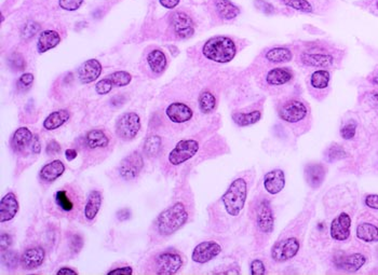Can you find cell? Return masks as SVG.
<instances>
[{
    "instance_id": "cell-1",
    "label": "cell",
    "mask_w": 378,
    "mask_h": 275,
    "mask_svg": "<svg viewBox=\"0 0 378 275\" xmlns=\"http://www.w3.org/2000/svg\"><path fill=\"white\" fill-rule=\"evenodd\" d=\"M202 53L207 60L224 64L233 60L237 53V48L230 38L217 36L211 38L204 43Z\"/></svg>"
},
{
    "instance_id": "cell-2",
    "label": "cell",
    "mask_w": 378,
    "mask_h": 275,
    "mask_svg": "<svg viewBox=\"0 0 378 275\" xmlns=\"http://www.w3.org/2000/svg\"><path fill=\"white\" fill-rule=\"evenodd\" d=\"M188 213L183 203H175L167 208L157 218L156 227L161 235H171L186 223Z\"/></svg>"
},
{
    "instance_id": "cell-3",
    "label": "cell",
    "mask_w": 378,
    "mask_h": 275,
    "mask_svg": "<svg viewBox=\"0 0 378 275\" xmlns=\"http://www.w3.org/2000/svg\"><path fill=\"white\" fill-rule=\"evenodd\" d=\"M248 195V186L242 178L235 179L224 193L222 201L226 212L230 216H238L244 207Z\"/></svg>"
},
{
    "instance_id": "cell-4",
    "label": "cell",
    "mask_w": 378,
    "mask_h": 275,
    "mask_svg": "<svg viewBox=\"0 0 378 275\" xmlns=\"http://www.w3.org/2000/svg\"><path fill=\"white\" fill-rule=\"evenodd\" d=\"M199 150V143L195 139H183L178 141L175 148L169 155V162L172 165H181L191 160Z\"/></svg>"
},
{
    "instance_id": "cell-5",
    "label": "cell",
    "mask_w": 378,
    "mask_h": 275,
    "mask_svg": "<svg viewBox=\"0 0 378 275\" xmlns=\"http://www.w3.org/2000/svg\"><path fill=\"white\" fill-rule=\"evenodd\" d=\"M140 130V119L135 112H128L122 115L116 124L117 135L124 140H131L136 137Z\"/></svg>"
},
{
    "instance_id": "cell-6",
    "label": "cell",
    "mask_w": 378,
    "mask_h": 275,
    "mask_svg": "<svg viewBox=\"0 0 378 275\" xmlns=\"http://www.w3.org/2000/svg\"><path fill=\"white\" fill-rule=\"evenodd\" d=\"M144 166V159L138 151L130 154L121 161L119 165V175L125 180H132L138 176Z\"/></svg>"
},
{
    "instance_id": "cell-7",
    "label": "cell",
    "mask_w": 378,
    "mask_h": 275,
    "mask_svg": "<svg viewBox=\"0 0 378 275\" xmlns=\"http://www.w3.org/2000/svg\"><path fill=\"white\" fill-rule=\"evenodd\" d=\"M299 242L295 238H288L282 240L271 248V257L275 261L283 262L294 258L299 251Z\"/></svg>"
},
{
    "instance_id": "cell-8",
    "label": "cell",
    "mask_w": 378,
    "mask_h": 275,
    "mask_svg": "<svg viewBox=\"0 0 378 275\" xmlns=\"http://www.w3.org/2000/svg\"><path fill=\"white\" fill-rule=\"evenodd\" d=\"M308 110L304 103L299 101H290L279 110V117L288 123H296L304 120L307 116Z\"/></svg>"
},
{
    "instance_id": "cell-9",
    "label": "cell",
    "mask_w": 378,
    "mask_h": 275,
    "mask_svg": "<svg viewBox=\"0 0 378 275\" xmlns=\"http://www.w3.org/2000/svg\"><path fill=\"white\" fill-rule=\"evenodd\" d=\"M183 260L181 256L176 253H163L160 254L156 259L157 273L162 275L175 274L182 268Z\"/></svg>"
},
{
    "instance_id": "cell-10",
    "label": "cell",
    "mask_w": 378,
    "mask_h": 275,
    "mask_svg": "<svg viewBox=\"0 0 378 275\" xmlns=\"http://www.w3.org/2000/svg\"><path fill=\"white\" fill-rule=\"evenodd\" d=\"M222 252V247L219 243L214 241L202 242L198 244L192 255V258L197 263H206L214 259Z\"/></svg>"
},
{
    "instance_id": "cell-11",
    "label": "cell",
    "mask_w": 378,
    "mask_h": 275,
    "mask_svg": "<svg viewBox=\"0 0 378 275\" xmlns=\"http://www.w3.org/2000/svg\"><path fill=\"white\" fill-rule=\"evenodd\" d=\"M171 25L175 35L182 39H187L195 33L192 17L184 12H175L171 17Z\"/></svg>"
},
{
    "instance_id": "cell-12",
    "label": "cell",
    "mask_w": 378,
    "mask_h": 275,
    "mask_svg": "<svg viewBox=\"0 0 378 275\" xmlns=\"http://www.w3.org/2000/svg\"><path fill=\"white\" fill-rule=\"evenodd\" d=\"M351 218L348 214H339L330 223V236L335 241H346L350 235Z\"/></svg>"
},
{
    "instance_id": "cell-13",
    "label": "cell",
    "mask_w": 378,
    "mask_h": 275,
    "mask_svg": "<svg viewBox=\"0 0 378 275\" xmlns=\"http://www.w3.org/2000/svg\"><path fill=\"white\" fill-rule=\"evenodd\" d=\"M256 222L258 229L263 233H271L275 226V218L271 211V207L268 201L263 200L256 211Z\"/></svg>"
},
{
    "instance_id": "cell-14",
    "label": "cell",
    "mask_w": 378,
    "mask_h": 275,
    "mask_svg": "<svg viewBox=\"0 0 378 275\" xmlns=\"http://www.w3.org/2000/svg\"><path fill=\"white\" fill-rule=\"evenodd\" d=\"M264 187L270 194H278L286 187V174L282 169H273L265 175Z\"/></svg>"
},
{
    "instance_id": "cell-15",
    "label": "cell",
    "mask_w": 378,
    "mask_h": 275,
    "mask_svg": "<svg viewBox=\"0 0 378 275\" xmlns=\"http://www.w3.org/2000/svg\"><path fill=\"white\" fill-rule=\"evenodd\" d=\"M102 72V65L98 60H88L81 64L78 69V78L80 79L81 83H91L96 81Z\"/></svg>"
},
{
    "instance_id": "cell-16",
    "label": "cell",
    "mask_w": 378,
    "mask_h": 275,
    "mask_svg": "<svg viewBox=\"0 0 378 275\" xmlns=\"http://www.w3.org/2000/svg\"><path fill=\"white\" fill-rule=\"evenodd\" d=\"M366 262V258L360 253L352 254L349 256H344V257L337 258L335 260L336 268L339 270H344L346 272H357L360 270Z\"/></svg>"
},
{
    "instance_id": "cell-17",
    "label": "cell",
    "mask_w": 378,
    "mask_h": 275,
    "mask_svg": "<svg viewBox=\"0 0 378 275\" xmlns=\"http://www.w3.org/2000/svg\"><path fill=\"white\" fill-rule=\"evenodd\" d=\"M300 62L311 66V67H319V68H326L334 64L333 55L328 53H309L304 52L300 54Z\"/></svg>"
},
{
    "instance_id": "cell-18",
    "label": "cell",
    "mask_w": 378,
    "mask_h": 275,
    "mask_svg": "<svg viewBox=\"0 0 378 275\" xmlns=\"http://www.w3.org/2000/svg\"><path fill=\"white\" fill-rule=\"evenodd\" d=\"M45 258V253L42 247L28 248L24 252L21 257V263L26 270H34L39 268L43 263Z\"/></svg>"
},
{
    "instance_id": "cell-19",
    "label": "cell",
    "mask_w": 378,
    "mask_h": 275,
    "mask_svg": "<svg viewBox=\"0 0 378 275\" xmlns=\"http://www.w3.org/2000/svg\"><path fill=\"white\" fill-rule=\"evenodd\" d=\"M18 212V202L14 193L9 192L0 202V221L6 222L13 219Z\"/></svg>"
},
{
    "instance_id": "cell-20",
    "label": "cell",
    "mask_w": 378,
    "mask_h": 275,
    "mask_svg": "<svg viewBox=\"0 0 378 275\" xmlns=\"http://www.w3.org/2000/svg\"><path fill=\"white\" fill-rule=\"evenodd\" d=\"M192 108L183 103H173L167 108V116L174 123H184L193 118Z\"/></svg>"
},
{
    "instance_id": "cell-21",
    "label": "cell",
    "mask_w": 378,
    "mask_h": 275,
    "mask_svg": "<svg viewBox=\"0 0 378 275\" xmlns=\"http://www.w3.org/2000/svg\"><path fill=\"white\" fill-rule=\"evenodd\" d=\"M65 172V165L60 160H54L52 162L45 164L40 170V178L43 182L52 183L58 179Z\"/></svg>"
},
{
    "instance_id": "cell-22",
    "label": "cell",
    "mask_w": 378,
    "mask_h": 275,
    "mask_svg": "<svg viewBox=\"0 0 378 275\" xmlns=\"http://www.w3.org/2000/svg\"><path fill=\"white\" fill-rule=\"evenodd\" d=\"M61 42V37L59 33L54 31H44L40 34L39 38H38L37 42V49L39 53H44L49 51Z\"/></svg>"
},
{
    "instance_id": "cell-23",
    "label": "cell",
    "mask_w": 378,
    "mask_h": 275,
    "mask_svg": "<svg viewBox=\"0 0 378 275\" xmlns=\"http://www.w3.org/2000/svg\"><path fill=\"white\" fill-rule=\"evenodd\" d=\"M33 133L27 128H20L15 131L11 139V146L16 153H21L33 141Z\"/></svg>"
},
{
    "instance_id": "cell-24",
    "label": "cell",
    "mask_w": 378,
    "mask_h": 275,
    "mask_svg": "<svg viewBox=\"0 0 378 275\" xmlns=\"http://www.w3.org/2000/svg\"><path fill=\"white\" fill-rule=\"evenodd\" d=\"M293 79V72L289 68H273L266 74V82L269 85H283Z\"/></svg>"
},
{
    "instance_id": "cell-25",
    "label": "cell",
    "mask_w": 378,
    "mask_h": 275,
    "mask_svg": "<svg viewBox=\"0 0 378 275\" xmlns=\"http://www.w3.org/2000/svg\"><path fill=\"white\" fill-rule=\"evenodd\" d=\"M102 206V194L100 191H91L86 206H84V216L88 220H93L97 217Z\"/></svg>"
},
{
    "instance_id": "cell-26",
    "label": "cell",
    "mask_w": 378,
    "mask_h": 275,
    "mask_svg": "<svg viewBox=\"0 0 378 275\" xmlns=\"http://www.w3.org/2000/svg\"><path fill=\"white\" fill-rule=\"evenodd\" d=\"M69 119V112L65 109H61L58 111H54L46 117L43 122V128L48 131H53L61 128L64 123H66Z\"/></svg>"
},
{
    "instance_id": "cell-27",
    "label": "cell",
    "mask_w": 378,
    "mask_h": 275,
    "mask_svg": "<svg viewBox=\"0 0 378 275\" xmlns=\"http://www.w3.org/2000/svg\"><path fill=\"white\" fill-rule=\"evenodd\" d=\"M215 9L223 20H232L240 13L238 7H235L229 0H215Z\"/></svg>"
},
{
    "instance_id": "cell-28",
    "label": "cell",
    "mask_w": 378,
    "mask_h": 275,
    "mask_svg": "<svg viewBox=\"0 0 378 275\" xmlns=\"http://www.w3.org/2000/svg\"><path fill=\"white\" fill-rule=\"evenodd\" d=\"M325 175V170L322 165L311 164L307 165L305 168V176L309 186L317 188L322 184Z\"/></svg>"
},
{
    "instance_id": "cell-29",
    "label": "cell",
    "mask_w": 378,
    "mask_h": 275,
    "mask_svg": "<svg viewBox=\"0 0 378 275\" xmlns=\"http://www.w3.org/2000/svg\"><path fill=\"white\" fill-rule=\"evenodd\" d=\"M357 236L363 242H378V227L368 222H363L357 228Z\"/></svg>"
},
{
    "instance_id": "cell-30",
    "label": "cell",
    "mask_w": 378,
    "mask_h": 275,
    "mask_svg": "<svg viewBox=\"0 0 378 275\" xmlns=\"http://www.w3.org/2000/svg\"><path fill=\"white\" fill-rule=\"evenodd\" d=\"M147 63L155 73H161L167 67V58L162 51L154 50L148 54Z\"/></svg>"
},
{
    "instance_id": "cell-31",
    "label": "cell",
    "mask_w": 378,
    "mask_h": 275,
    "mask_svg": "<svg viewBox=\"0 0 378 275\" xmlns=\"http://www.w3.org/2000/svg\"><path fill=\"white\" fill-rule=\"evenodd\" d=\"M86 144L91 149L105 148L109 144V139L103 131L92 130L86 136Z\"/></svg>"
},
{
    "instance_id": "cell-32",
    "label": "cell",
    "mask_w": 378,
    "mask_h": 275,
    "mask_svg": "<svg viewBox=\"0 0 378 275\" xmlns=\"http://www.w3.org/2000/svg\"><path fill=\"white\" fill-rule=\"evenodd\" d=\"M262 118V112L259 110H254L252 112H235L232 115V120L234 121L235 124L240 127H248L255 124L258 122Z\"/></svg>"
},
{
    "instance_id": "cell-33",
    "label": "cell",
    "mask_w": 378,
    "mask_h": 275,
    "mask_svg": "<svg viewBox=\"0 0 378 275\" xmlns=\"http://www.w3.org/2000/svg\"><path fill=\"white\" fill-rule=\"evenodd\" d=\"M292 59V52L287 48H272L266 53V60L273 64L289 63Z\"/></svg>"
},
{
    "instance_id": "cell-34",
    "label": "cell",
    "mask_w": 378,
    "mask_h": 275,
    "mask_svg": "<svg viewBox=\"0 0 378 275\" xmlns=\"http://www.w3.org/2000/svg\"><path fill=\"white\" fill-rule=\"evenodd\" d=\"M330 74L327 70H316L310 77L311 87L317 90H324L328 87Z\"/></svg>"
},
{
    "instance_id": "cell-35",
    "label": "cell",
    "mask_w": 378,
    "mask_h": 275,
    "mask_svg": "<svg viewBox=\"0 0 378 275\" xmlns=\"http://www.w3.org/2000/svg\"><path fill=\"white\" fill-rule=\"evenodd\" d=\"M161 144H162V140L160 136L153 135V136L148 137L144 144L145 155L150 158L156 157L159 154L160 149H161Z\"/></svg>"
},
{
    "instance_id": "cell-36",
    "label": "cell",
    "mask_w": 378,
    "mask_h": 275,
    "mask_svg": "<svg viewBox=\"0 0 378 275\" xmlns=\"http://www.w3.org/2000/svg\"><path fill=\"white\" fill-rule=\"evenodd\" d=\"M199 107L203 113H210L216 107V98L209 91H204L199 96Z\"/></svg>"
},
{
    "instance_id": "cell-37",
    "label": "cell",
    "mask_w": 378,
    "mask_h": 275,
    "mask_svg": "<svg viewBox=\"0 0 378 275\" xmlns=\"http://www.w3.org/2000/svg\"><path fill=\"white\" fill-rule=\"evenodd\" d=\"M283 5H286L294 10L304 12V13H310L313 12L314 8L308 0H281Z\"/></svg>"
},
{
    "instance_id": "cell-38",
    "label": "cell",
    "mask_w": 378,
    "mask_h": 275,
    "mask_svg": "<svg viewBox=\"0 0 378 275\" xmlns=\"http://www.w3.org/2000/svg\"><path fill=\"white\" fill-rule=\"evenodd\" d=\"M107 77L113 84V87H126V85H128L132 80L131 74L127 71L122 70L112 72L111 74L107 76Z\"/></svg>"
},
{
    "instance_id": "cell-39",
    "label": "cell",
    "mask_w": 378,
    "mask_h": 275,
    "mask_svg": "<svg viewBox=\"0 0 378 275\" xmlns=\"http://www.w3.org/2000/svg\"><path fill=\"white\" fill-rule=\"evenodd\" d=\"M55 201H56V204H58L62 208V210L65 211V212H69L74 208L73 202L70 201V198L68 197L67 193H66V191H64V190L56 192Z\"/></svg>"
},
{
    "instance_id": "cell-40",
    "label": "cell",
    "mask_w": 378,
    "mask_h": 275,
    "mask_svg": "<svg viewBox=\"0 0 378 275\" xmlns=\"http://www.w3.org/2000/svg\"><path fill=\"white\" fill-rule=\"evenodd\" d=\"M3 263L6 265L7 268H9L10 270H13L17 267L18 262L21 261V259L18 258V255L17 253L15 252H12V251H7L3 254Z\"/></svg>"
},
{
    "instance_id": "cell-41",
    "label": "cell",
    "mask_w": 378,
    "mask_h": 275,
    "mask_svg": "<svg viewBox=\"0 0 378 275\" xmlns=\"http://www.w3.org/2000/svg\"><path fill=\"white\" fill-rule=\"evenodd\" d=\"M325 156H326V159L328 161H335V160H339V159L345 158L346 157V151L340 146L334 145V146L329 147L326 150Z\"/></svg>"
},
{
    "instance_id": "cell-42",
    "label": "cell",
    "mask_w": 378,
    "mask_h": 275,
    "mask_svg": "<svg viewBox=\"0 0 378 275\" xmlns=\"http://www.w3.org/2000/svg\"><path fill=\"white\" fill-rule=\"evenodd\" d=\"M112 87H113V84L111 83L109 78L106 77L97 83L96 90H97V93L100 94V95H105V94H108L111 91Z\"/></svg>"
},
{
    "instance_id": "cell-43",
    "label": "cell",
    "mask_w": 378,
    "mask_h": 275,
    "mask_svg": "<svg viewBox=\"0 0 378 275\" xmlns=\"http://www.w3.org/2000/svg\"><path fill=\"white\" fill-rule=\"evenodd\" d=\"M356 131H357V123L351 121L347 123V124L340 130V135H342V137L344 139H352L356 135Z\"/></svg>"
},
{
    "instance_id": "cell-44",
    "label": "cell",
    "mask_w": 378,
    "mask_h": 275,
    "mask_svg": "<svg viewBox=\"0 0 378 275\" xmlns=\"http://www.w3.org/2000/svg\"><path fill=\"white\" fill-rule=\"evenodd\" d=\"M84 0H59V5L64 10L76 11L81 7Z\"/></svg>"
},
{
    "instance_id": "cell-45",
    "label": "cell",
    "mask_w": 378,
    "mask_h": 275,
    "mask_svg": "<svg viewBox=\"0 0 378 275\" xmlns=\"http://www.w3.org/2000/svg\"><path fill=\"white\" fill-rule=\"evenodd\" d=\"M9 63H10L11 67L16 71H21L25 68V61L23 59V56L18 53L12 54L11 58L9 59Z\"/></svg>"
},
{
    "instance_id": "cell-46",
    "label": "cell",
    "mask_w": 378,
    "mask_h": 275,
    "mask_svg": "<svg viewBox=\"0 0 378 275\" xmlns=\"http://www.w3.org/2000/svg\"><path fill=\"white\" fill-rule=\"evenodd\" d=\"M39 30V25L35 22H30L27 23L22 31V37L24 39H30V38L34 37V35Z\"/></svg>"
},
{
    "instance_id": "cell-47",
    "label": "cell",
    "mask_w": 378,
    "mask_h": 275,
    "mask_svg": "<svg viewBox=\"0 0 378 275\" xmlns=\"http://www.w3.org/2000/svg\"><path fill=\"white\" fill-rule=\"evenodd\" d=\"M34 82V76L32 73H24L22 74L20 79L17 81V88L18 90H26L31 87Z\"/></svg>"
},
{
    "instance_id": "cell-48",
    "label": "cell",
    "mask_w": 378,
    "mask_h": 275,
    "mask_svg": "<svg viewBox=\"0 0 378 275\" xmlns=\"http://www.w3.org/2000/svg\"><path fill=\"white\" fill-rule=\"evenodd\" d=\"M265 265L262 260L255 259L251 262V274L252 275H263L265 274Z\"/></svg>"
},
{
    "instance_id": "cell-49",
    "label": "cell",
    "mask_w": 378,
    "mask_h": 275,
    "mask_svg": "<svg viewBox=\"0 0 378 275\" xmlns=\"http://www.w3.org/2000/svg\"><path fill=\"white\" fill-rule=\"evenodd\" d=\"M83 246V240L80 235L75 234L70 240V248L74 253H79Z\"/></svg>"
},
{
    "instance_id": "cell-50",
    "label": "cell",
    "mask_w": 378,
    "mask_h": 275,
    "mask_svg": "<svg viewBox=\"0 0 378 275\" xmlns=\"http://www.w3.org/2000/svg\"><path fill=\"white\" fill-rule=\"evenodd\" d=\"M60 151H61V146L56 140H51L50 143H48V145H46V148H45L46 155L53 156V155L60 153Z\"/></svg>"
},
{
    "instance_id": "cell-51",
    "label": "cell",
    "mask_w": 378,
    "mask_h": 275,
    "mask_svg": "<svg viewBox=\"0 0 378 275\" xmlns=\"http://www.w3.org/2000/svg\"><path fill=\"white\" fill-rule=\"evenodd\" d=\"M12 244V238L7 233H3L2 238H0V247H2V251L5 252L9 247H10Z\"/></svg>"
},
{
    "instance_id": "cell-52",
    "label": "cell",
    "mask_w": 378,
    "mask_h": 275,
    "mask_svg": "<svg viewBox=\"0 0 378 275\" xmlns=\"http://www.w3.org/2000/svg\"><path fill=\"white\" fill-rule=\"evenodd\" d=\"M365 205L373 210H378V195L370 194L365 197Z\"/></svg>"
},
{
    "instance_id": "cell-53",
    "label": "cell",
    "mask_w": 378,
    "mask_h": 275,
    "mask_svg": "<svg viewBox=\"0 0 378 275\" xmlns=\"http://www.w3.org/2000/svg\"><path fill=\"white\" fill-rule=\"evenodd\" d=\"M132 273H133V271H132V268H130V267H124V268H117V269H113V270L109 271V272L107 273V275H118V274L131 275Z\"/></svg>"
},
{
    "instance_id": "cell-54",
    "label": "cell",
    "mask_w": 378,
    "mask_h": 275,
    "mask_svg": "<svg viewBox=\"0 0 378 275\" xmlns=\"http://www.w3.org/2000/svg\"><path fill=\"white\" fill-rule=\"evenodd\" d=\"M159 2L167 9H174L181 0H159Z\"/></svg>"
},
{
    "instance_id": "cell-55",
    "label": "cell",
    "mask_w": 378,
    "mask_h": 275,
    "mask_svg": "<svg viewBox=\"0 0 378 275\" xmlns=\"http://www.w3.org/2000/svg\"><path fill=\"white\" fill-rule=\"evenodd\" d=\"M41 150V144H40V140L39 138H38L37 135L34 136V139H33V146H32V151L34 154L38 155L40 153Z\"/></svg>"
},
{
    "instance_id": "cell-56",
    "label": "cell",
    "mask_w": 378,
    "mask_h": 275,
    "mask_svg": "<svg viewBox=\"0 0 378 275\" xmlns=\"http://www.w3.org/2000/svg\"><path fill=\"white\" fill-rule=\"evenodd\" d=\"M117 216H118V219L121 221L128 220L131 217V212L128 210V208H124V210H121L117 213Z\"/></svg>"
},
{
    "instance_id": "cell-57",
    "label": "cell",
    "mask_w": 378,
    "mask_h": 275,
    "mask_svg": "<svg viewBox=\"0 0 378 275\" xmlns=\"http://www.w3.org/2000/svg\"><path fill=\"white\" fill-rule=\"evenodd\" d=\"M65 156H66V159H67L68 161H73L74 159H76V157H77V151H76V149H67L65 151Z\"/></svg>"
},
{
    "instance_id": "cell-58",
    "label": "cell",
    "mask_w": 378,
    "mask_h": 275,
    "mask_svg": "<svg viewBox=\"0 0 378 275\" xmlns=\"http://www.w3.org/2000/svg\"><path fill=\"white\" fill-rule=\"evenodd\" d=\"M56 274H58V275H77L78 273L73 269H69V268H62L58 271V273H56Z\"/></svg>"
},
{
    "instance_id": "cell-59",
    "label": "cell",
    "mask_w": 378,
    "mask_h": 275,
    "mask_svg": "<svg viewBox=\"0 0 378 275\" xmlns=\"http://www.w3.org/2000/svg\"><path fill=\"white\" fill-rule=\"evenodd\" d=\"M368 99H370L376 106H378V91H373L368 94Z\"/></svg>"
},
{
    "instance_id": "cell-60",
    "label": "cell",
    "mask_w": 378,
    "mask_h": 275,
    "mask_svg": "<svg viewBox=\"0 0 378 275\" xmlns=\"http://www.w3.org/2000/svg\"><path fill=\"white\" fill-rule=\"evenodd\" d=\"M368 80H370V82H371V83H373V84H375V85H378V69H377V70H375V71L371 74V77L368 78Z\"/></svg>"
}]
</instances>
